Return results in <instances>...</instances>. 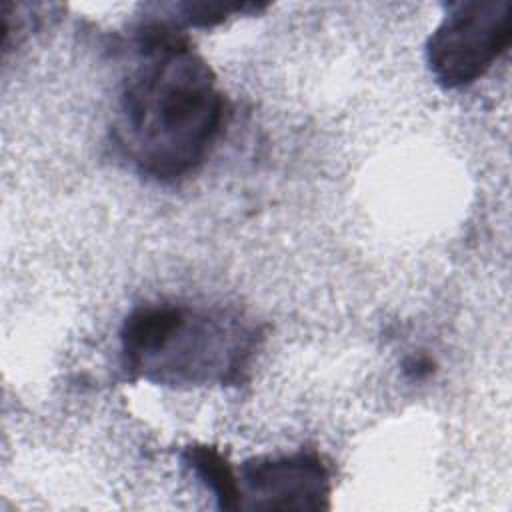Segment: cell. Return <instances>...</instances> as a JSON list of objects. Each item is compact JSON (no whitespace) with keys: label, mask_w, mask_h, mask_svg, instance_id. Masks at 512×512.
I'll return each instance as SVG.
<instances>
[{"label":"cell","mask_w":512,"mask_h":512,"mask_svg":"<svg viewBox=\"0 0 512 512\" xmlns=\"http://www.w3.org/2000/svg\"><path fill=\"white\" fill-rule=\"evenodd\" d=\"M242 508L322 510L330 506V472L316 452L258 456L240 466Z\"/></svg>","instance_id":"obj_4"},{"label":"cell","mask_w":512,"mask_h":512,"mask_svg":"<svg viewBox=\"0 0 512 512\" xmlns=\"http://www.w3.org/2000/svg\"><path fill=\"white\" fill-rule=\"evenodd\" d=\"M120 358L130 378L162 386L238 382L256 332L220 310L140 304L120 326Z\"/></svg>","instance_id":"obj_2"},{"label":"cell","mask_w":512,"mask_h":512,"mask_svg":"<svg viewBox=\"0 0 512 512\" xmlns=\"http://www.w3.org/2000/svg\"><path fill=\"white\" fill-rule=\"evenodd\" d=\"M134 40L138 62L120 90L114 138L140 174L174 182L210 154L226 100L208 62L172 20H144Z\"/></svg>","instance_id":"obj_1"},{"label":"cell","mask_w":512,"mask_h":512,"mask_svg":"<svg viewBox=\"0 0 512 512\" xmlns=\"http://www.w3.org/2000/svg\"><path fill=\"white\" fill-rule=\"evenodd\" d=\"M402 370L410 380H424L434 372V360L426 354H412L402 362Z\"/></svg>","instance_id":"obj_6"},{"label":"cell","mask_w":512,"mask_h":512,"mask_svg":"<svg viewBox=\"0 0 512 512\" xmlns=\"http://www.w3.org/2000/svg\"><path fill=\"white\" fill-rule=\"evenodd\" d=\"M510 40V0L454 2L426 40V64L442 88L460 90L480 80Z\"/></svg>","instance_id":"obj_3"},{"label":"cell","mask_w":512,"mask_h":512,"mask_svg":"<svg viewBox=\"0 0 512 512\" xmlns=\"http://www.w3.org/2000/svg\"><path fill=\"white\" fill-rule=\"evenodd\" d=\"M182 460L194 474L204 482V486L218 500L222 510H240L242 494L238 486V474L228 464V460L208 444H190L184 448Z\"/></svg>","instance_id":"obj_5"}]
</instances>
